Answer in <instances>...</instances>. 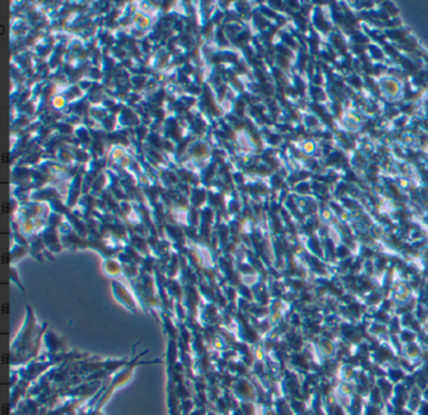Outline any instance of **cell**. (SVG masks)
<instances>
[{
  "mask_svg": "<svg viewBox=\"0 0 428 415\" xmlns=\"http://www.w3.org/2000/svg\"><path fill=\"white\" fill-rule=\"evenodd\" d=\"M402 353L407 360H409L410 362H416L418 358H421L422 356V350L421 346L416 342H412V344H406L402 347Z\"/></svg>",
  "mask_w": 428,
  "mask_h": 415,
  "instance_id": "6da1fadb",
  "label": "cell"
},
{
  "mask_svg": "<svg viewBox=\"0 0 428 415\" xmlns=\"http://www.w3.org/2000/svg\"><path fill=\"white\" fill-rule=\"evenodd\" d=\"M336 392L344 396L354 397L357 395V382L354 381H340L336 386Z\"/></svg>",
  "mask_w": 428,
  "mask_h": 415,
  "instance_id": "7a4b0ae2",
  "label": "cell"
},
{
  "mask_svg": "<svg viewBox=\"0 0 428 415\" xmlns=\"http://www.w3.org/2000/svg\"><path fill=\"white\" fill-rule=\"evenodd\" d=\"M319 353L321 356H324L325 358L333 357L336 354V346L335 344H333L330 340H323L319 344Z\"/></svg>",
  "mask_w": 428,
  "mask_h": 415,
  "instance_id": "3957f363",
  "label": "cell"
},
{
  "mask_svg": "<svg viewBox=\"0 0 428 415\" xmlns=\"http://www.w3.org/2000/svg\"><path fill=\"white\" fill-rule=\"evenodd\" d=\"M357 370L352 365H343L339 370V377L342 381H354L357 379Z\"/></svg>",
  "mask_w": 428,
  "mask_h": 415,
  "instance_id": "277c9868",
  "label": "cell"
}]
</instances>
